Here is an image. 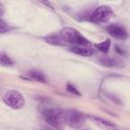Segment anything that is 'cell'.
<instances>
[{"label": "cell", "mask_w": 130, "mask_h": 130, "mask_svg": "<svg viewBox=\"0 0 130 130\" xmlns=\"http://www.w3.org/2000/svg\"><path fill=\"white\" fill-rule=\"evenodd\" d=\"M0 62L2 66H9L13 64V61L10 59V57H8V55H6L4 52L0 54Z\"/></svg>", "instance_id": "7c38bea8"}, {"label": "cell", "mask_w": 130, "mask_h": 130, "mask_svg": "<svg viewBox=\"0 0 130 130\" xmlns=\"http://www.w3.org/2000/svg\"><path fill=\"white\" fill-rule=\"evenodd\" d=\"M61 41L69 44H73L80 47H87L89 45V41L84 38L78 30L71 27H65L61 29L58 34Z\"/></svg>", "instance_id": "6da1fadb"}, {"label": "cell", "mask_w": 130, "mask_h": 130, "mask_svg": "<svg viewBox=\"0 0 130 130\" xmlns=\"http://www.w3.org/2000/svg\"><path fill=\"white\" fill-rule=\"evenodd\" d=\"M3 103L13 110H18L24 106L25 101L23 95L19 91L10 90L3 95Z\"/></svg>", "instance_id": "277c9868"}, {"label": "cell", "mask_w": 130, "mask_h": 130, "mask_svg": "<svg viewBox=\"0 0 130 130\" xmlns=\"http://www.w3.org/2000/svg\"><path fill=\"white\" fill-rule=\"evenodd\" d=\"M23 78L25 79H28V80H34V81H37V82H46V77L45 75L40 72V71H29L27 72L24 76H22Z\"/></svg>", "instance_id": "9c48e42d"}, {"label": "cell", "mask_w": 130, "mask_h": 130, "mask_svg": "<svg viewBox=\"0 0 130 130\" xmlns=\"http://www.w3.org/2000/svg\"><path fill=\"white\" fill-rule=\"evenodd\" d=\"M8 29H9V26L6 24V22L3 19H1V21H0V31H1V34L6 32Z\"/></svg>", "instance_id": "4fadbf2b"}, {"label": "cell", "mask_w": 130, "mask_h": 130, "mask_svg": "<svg viewBox=\"0 0 130 130\" xmlns=\"http://www.w3.org/2000/svg\"><path fill=\"white\" fill-rule=\"evenodd\" d=\"M70 51L74 54L81 55V56H90L92 55V50L88 47H80V46H73L70 48Z\"/></svg>", "instance_id": "30bf717a"}, {"label": "cell", "mask_w": 130, "mask_h": 130, "mask_svg": "<svg viewBox=\"0 0 130 130\" xmlns=\"http://www.w3.org/2000/svg\"><path fill=\"white\" fill-rule=\"evenodd\" d=\"M107 30H108L110 36H112L116 39H119V40H125L128 37L127 30L125 29V27L120 25V24H117V23L109 25L107 27Z\"/></svg>", "instance_id": "8992f818"}, {"label": "cell", "mask_w": 130, "mask_h": 130, "mask_svg": "<svg viewBox=\"0 0 130 130\" xmlns=\"http://www.w3.org/2000/svg\"><path fill=\"white\" fill-rule=\"evenodd\" d=\"M67 90L69 91V92H71V93H74V94H77V95H79L80 93H79V91L73 86V85H71V84H67Z\"/></svg>", "instance_id": "5bb4252c"}, {"label": "cell", "mask_w": 130, "mask_h": 130, "mask_svg": "<svg viewBox=\"0 0 130 130\" xmlns=\"http://www.w3.org/2000/svg\"><path fill=\"white\" fill-rule=\"evenodd\" d=\"M100 63L106 67H121L122 66V62L116 58H112V57H101L100 58Z\"/></svg>", "instance_id": "ba28073f"}, {"label": "cell", "mask_w": 130, "mask_h": 130, "mask_svg": "<svg viewBox=\"0 0 130 130\" xmlns=\"http://www.w3.org/2000/svg\"><path fill=\"white\" fill-rule=\"evenodd\" d=\"M44 118L47 124L55 129H61L64 124L63 111L59 109H49L44 113Z\"/></svg>", "instance_id": "3957f363"}, {"label": "cell", "mask_w": 130, "mask_h": 130, "mask_svg": "<svg viewBox=\"0 0 130 130\" xmlns=\"http://www.w3.org/2000/svg\"><path fill=\"white\" fill-rule=\"evenodd\" d=\"M64 124L71 128H80L85 121V117L81 112L76 110H67L63 112Z\"/></svg>", "instance_id": "7a4b0ae2"}, {"label": "cell", "mask_w": 130, "mask_h": 130, "mask_svg": "<svg viewBox=\"0 0 130 130\" xmlns=\"http://www.w3.org/2000/svg\"><path fill=\"white\" fill-rule=\"evenodd\" d=\"M112 15H113V10L111 9V7L102 5V6L96 7L92 11V13L89 15L88 19L95 23H102V22L108 21Z\"/></svg>", "instance_id": "5b68a950"}, {"label": "cell", "mask_w": 130, "mask_h": 130, "mask_svg": "<svg viewBox=\"0 0 130 130\" xmlns=\"http://www.w3.org/2000/svg\"><path fill=\"white\" fill-rule=\"evenodd\" d=\"M88 118L90 120H92L94 123H96L98 125H100L101 127H103L107 130H118L117 125L115 123L111 122V121L105 120L103 118H100V117H96V116H93V115H88Z\"/></svg>", "instance_id": "52a82bcc"}, {"label": "cell", "mask_w": 130, "mask_h": 130, "mask_svg": "<svg viewBox=\"0 0 130 130\" xmlns=\"http://www.w3.org/2000/svg\"><path fill=\"white\" fill-rule=\"evenodd\" d=\"M79 130H87V129H79Z\"/></svg>", "instance_id": "9a60e30c"}, {"label": "cell", "mask_w": 130, "mask_h": 130, "mask_svg": "<svg viewBox=\"0 0 130 130\" xmlns=\"http://www.w3.org/2000/svg\"><path fill=\"white\" fill-rule=\"evenodd\" d=\"M94 47L96 49H99L101 52L103 53H108L109 50H110V47H111V41L108 39L102 43H98V44H94Z\"/></svg>", "instance_id": "8fae6325"}]
</instances>
